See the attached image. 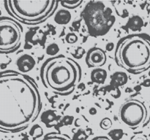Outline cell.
I'll use <instances>...</instances> for the list:
<instances>
[{
	"label": "cell",
	"instance_id": "obj_1",
	"mask_svg": "<svg viewBox=\"0 0 150 140\" xmlns=\"http://www.w3.org/2000/svg\"><path fill=\"white\" fill-rule=\"evenodd\" d=\"M42 102L32 78L14 70L0 72V131L18 132L39 117Z\"/></svg>",
	"mask_w": 150,
	"mask_h": 140
},
{
	"label": "cell",
	"instance_id": "obj_2",
	"mask_svg": "<svg viewBox=\"0 0 150 140\" xmlns=\"http://www.w3.org/2000/svg\"><path fill=\"white\" fill-rule=\"evenodd\" d=\"M40 77L45 88L56 94L67 96L74 90L81 77L77 62L64 55L48 58L40 69Z\"/></svg>",
	"mask_w": 150,
	"mask_h": 140
},
{
	"label": "cell",
	"instance_id": "obj_3",
	"mask_svg": "<svg viewBox=\"0 0 150 140\" xmlns=\"http://www.w3.org/2000/svg\"><path fill=\"white\" fill-rule=\"evenodd\" d=\"M115 61L119 66L137 74L150 68V36L145 34H130L117 45Z\"/></svg>",
	"mask_w": 150,
	"mask_h": 140
},
{
	"label": "cell",
	"instance_id": "obj_4",
	"mask_svg": "<svg viewBox=\"0 0 150 140\" xmlns=\"http://www.w3.org/2000/svg\"><path fill=\"white\" fill-rule=\"evenodd\" d=\"M59 1L54 0H8L4 1L10 15L21 23L37 25L51 17Z\"/></svg>",
	"mask_w": 150,
	"mask_h": 140
},
{
	"label": "cell",
	"instance_id": "obj_5",
	"mask_svg": "<svg viewBox=\"0 0 150 140\" xmlns=\"http://www.w3.org/2000/svg\"><path fill=\"white\" fill-rule=\"evenodd\" d=\"M81 16L90 36H102L106 34L116 22L112 9L100 1H90L86 4Z\"/></svg>",
	"mask_w": 150,
	"mask_h": 140
},
{
	"label": "cell",
	"instance_id": "obj_6",
	"mask_svg": "<svg viewBox=\"0 0 150 140\" xmlns=\"http://www.w3.org/2000/svg\"><path fill=\"white\" fill-rule=\"evenodd\" d=\"M23 30L21 25L9 17H0V53H9L21 45Z\"/></svg>",
	"mask_w": 150,
	"mask_h": 140
},
{
	"label": "cell",
	"instance_id": "obj_7",
	"mask_svg": "<svg viewBox=\"0 0 150 140\" xmlns=\"http://www.w3.org/2000/svg\"><path fill=\"white\" fill-rule=\"evenodd\" d=\"M119 117L122 123L132 129H136L146 123L148 118L147 108L138 99H129L120 106Z\"/></svg>",
	"mask_w": 150,
	"mask_h": 140
},
{
	"label": "cell",
	"instance_id": "obj_8",
	"mask_svg": "<svg viewBox=\"0 0 150 140\" xmlns=\"http://www.w3.org/2000/svg\"><path fill=\"white\" fill-rule=\"evenodd\" d=\"M106 62V54L100 48H92L86 53V63L90 68H100Z\"/></svg>",
	"mask_w": 150,
	"mask_h": 140
},
{
	"label": "cell",
	"instance_id": "obj_9",
	"mask_svg": "<svg viewBox=\"0 0 150 140\" xmlns=\"http://www.w3.org/2000/svg\"><path fill=\"white\" fill-rule=\"evenodd\" d=\"M36 65L35 58L29 54H23L21 55L16 61V66L19 72L27 73L32 71Z\"/></svg>",
	"mask_w": 150,
	"mask_h": 140
},
{
	"label": "cell",
	"instance_id": "obj_10",
	"mask_svg": "<svg viewBox=\"0 0 150 140\" xmlns=\"http://www.w3.org/2000/svg\"><path fill=\"white\" fill-rule=\"evenodd\" d=\"M71 13L67 10H59L54 16V21L59 25H66L71 20Z\"/></svg>",
	"mask_w": 150,
	"mask_h": 140
},
{
	"label": "cell",
	"instance_id": "obj_11",
	"mask_svg": "<svg viewBox=\"0 0 150 140\" xmlns=\"http://www.w3.org/2000/svg\"><path fill=\"white\" fill-rule=\"evenodd\" d=\"M107 71L103 69L98 68L92 70L91 72V80L93 83L103 84L107 78Z\"/></svg>",
	"mask_w": 150,
	"mask_h": 140
},
{
	"label": "cell",
	"instance_id": "obj_12",
	"mask_svg": "<svg viewBox=\"0 0 150 140\" xmlns=\"http://www.w3.org/2000/svg\"><path fill=\"white\" fill-rule=\"evenodd\" d=\"M144 20L139 15H133L127 21V26L133 32L141 30L144 26Z\"/></svg>",
	"mask_w": 150,
	"mask_h": 140
},
{
	"label": "cell",
	"instance_id": "obj_13",
	"mask_svg": "<svg viewBox=\"0 0 150 140\" xmlns=\"http://www.w3.org/2000/svg\"><path fill=\"white\" fill-rule=\"evenodd\" d=\"M111 83L116 86H122L125 85L128 81V77L125 72L117 71L111 77Z\"/></svg>",
	"mask_w": 150,
	"mask_h": 140
},
{
	"label": "cell",
	"instance_id": "obj_14",
	"mask_svg": "<svg viewBox=\"0 0 150 140\" xmlns=\"http://www.w3.org/2000/svg\"><path fill=\"white\" fill-rule=\"evenodd\" d=\"M41 121L48 127H50L49 124L55 122L59 119V116L57 115L55 111L48 110L44 112L40 116Z\"/></svg>",
	"mask_w": 150,
	"mask_h": 140
},
{
	"label": "cell",
	"instance_id": "obj_15",
	"mask_svg": "<svg viewBox=\"0 0 150 140\" xmlns=\"http://www.w3.org/2000/svg\"><path fill=\"white\" fill-rule=\"evenodd\" d=\"M40 140H72L68 136L57 132H51L44 136Z\"/></svg>",
	"mask_w": 150,
	"mask_h": 140
},
{
	"label": "cell",
	"instance_id": "obj_16",
	"mask_svg": "<svg viewBox=\"0 0 150 140\" xmlns=\"http://www.w3.org/2000/svg\"><path fill=\"white\" fill-rule=\"evenodd\" d=\"M29 134L35 140L42 136V134H43V130H42V127L40 125H38V124H35L32 127L31 130L29 131Z\"/></svg>",
	"mask_w": 150,
	"mask_h": 140
},
{
	"label": "cell",
	"instance_id": "obj_17",
	"mask_svg": "<svg viewBox=\"0 0 150 140\" xmlns=\"http://www.w3.org/2000/svg\"><path fill=\"white\" fill-rule=\"evenodd\" d=\"M83 1L82 0H65V1H59L60 4H62V6L65 8L67 9H74L76 7H79L81 4H82Z\"/></svg>",
	"mask_w": 150,
	"mask_h": 140
},
{
	"label": "cell",
	"instance_id": "obj_18",
	"mask_svg": "<svg viewBox=\"0 0 150 140\" xmlns=\"http://www.w3.org/2000/svg\"><path fill=\"white\" fill-rule=\"evenodd\" d=\"M108 136L111 140H120L124 136V131L121 128H114L108 132Z\"/></svg>",
	"mask_w": 150,
	"mask_h": 140
},
{
	"label": "cell",
	"instance_id": "obj_19",
	"mask_svg": "<svg viewBox=\"0 0 150 140\" xmlns=\"http://www.w3.org/2000/svg\"><path fill=\"white\" fill-rule=\"evenodd\" d=\"M59 52V47L56 43L51 44L46 48V53L52 57L57 56Z\"/></svg>",
	"mask_w": 150,
	"mask_h": 140
},
{
	"label": "cell",
	"instance_id": "obj_20",
	"mask_svg": "<svg viewBox=\"0 0 150 140\" xmlns=\"http://www.w3.org/2000/svg\"><path fill=\"white\" fill-rule=\"evenodd\" d=\"M89 136L86 134V131L83 130H79L73 137V140H86Z\"/></svg>",
	"mask_w": 150,
	"mask_h": 140
},
{
	"label": "cell",
	"instance_id": "obj_21",
	"mask_svg": "<svg viewBox=\"0 0 150 140\" xmlns=\"http://www.w3.org/2000/svg\"><path fill=\"white\" fill-rule=\"evenodd\" d=\"M100 126L103 130L109 129L112 126V120L108 118H103L100 123Z\"/></svg>",
	"mask_w": 150,
	"mask_h": 140
},
{
	"label": "cell",
	"instance_id": "obj_22",
	"mask_svg": "<svg viewBox=\"0 0 150 140\" xmlns=\"http://www.w3.org/2000/svg\"><path fill=\"white\" fill-rule=\"evenodd\" d=\"M78 36L74 33H68L66 35L65 40L69 44H74L78 41Z\"/></svg>",
	"mask_w": 150,
	"mask_h": 140
},
{
	"label": "cell",
	"instance_id": "obj_23",
	"mask_svg": "<svg viewBox=\"0 0 150 140\" xmlns=\"http://www.w3.org/2000/svg\"><path fill=\"white\" fill-rule=\"evenodd\" d=\"M73 121V116H69V115H67V116L64 117L62 120V123L64 125H67L72 124Z\"/></svg>",
	"mask_w": 150,
	"mask_h": 140
},
{
	"label": "cell",
	"instance_id": "obj_24",
	"mask_svg": "<svg viewBox=\"0 0 150 140\" xmlns=\"http://www.w3.org/2000/svg\"><path fill=\"white\" fill-rule=\"evenodd\" d=\"M130 140H149L147 137L145 135H142V134H137L130 138Z\"/></svg>",
	"mask_w": 150,
	"mask_h": 140
},
{
	"label": "cell",
	"instance_id": "obj_25",
	"mask_svg": "<svg viewBox=\"0 0 150 140\" xmlns=\"http://www.w3.org/2000/svg\"><path fill=\"white\" fill-rule=\"evenodd\" d=\"M81 50H82V48H79L77 50H76V55H74L76 58H80L81 57L83 56V54H84V53H81L80 51H81Z\"/></svg>",
	"mask_w": 150,
	"mask_h": 140
},
{
	"label": "cell",
	"instance_id": "obj_26",
	"mask_svg": "<svg viewBox=\"0 0 150 140\" xmlns=\"http://www.w3.org/2000/svg\"><path fill=\"white\" fill-rule=\"evenodd\" d=\"M92 140H111V139H109L107 136H99L95 137Z\"/></svg>",
	"mask_w": 150,
	"mask_h": 140
},
{
	"label": "cell",
	"instance_id": "obj_27",
	"mask_svg": "<svg viewBox=\"0 0 150 140\" xmlns=\"http://www.w3.org/2000/svg\"><path fill=\"white\" fill-rule=\"evenodd\" d=\"M114 48V45L113 42H110L106 45V50L108 51H111Z\"/></svg>",
	"mask_w": 150,
	"mask_h": 140
},
{
	"label": "cell",
	"instance_id": "obj_28",
	"mask_svg": "<svg viewBox=\"0 0 150 140\" xmlns=\"http://www.w3.org/2000/svg\"><path fill=\"white\" fill-rule=\"evenodd\" d=\"M142 85L144 87H150V80L149 79H146L142 83Z\"/></svg>",
	"mask_w": 150,
	"mask_h": 140
},
{
	"label": "cell",
	"instance_id": "obj_29",
	"mask_svg": "<svg viewBox=\"0 0 150 140\" xmlns=\"http://www.w3.org/2000/svg\"><path fill=\"white\" fill-rule=\"evenodd\" d=\"M89 112H90L91 115H95L97 113V110L95 108H91L90 110H89Z\"/></svg>",
	"mask_w": 150,
	"mask_h": 140
},
{
	"label": "cell",
	"instance_id": "obj_30",
	"mask_svg": "<svg viewBox=\"0 0 150 140\" xmlns=\"http://www.w3.org/2000/svg\"><path fill=\"white\" fill-rule=\"evenodd\" d=\"M149 77H150V71H149Z\"/></svg>",
	"mask_w": 150,
	"mask_h": 140
}]
</instances>
